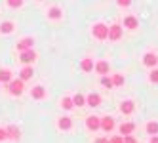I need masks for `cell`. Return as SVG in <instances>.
<instances>
[{
	"instance_id": "4dcf8cb0",
	"label": "cell",
	"mask_w": 158,
	"mask_h": 143,
	"mask_svg": "<svg viewBox=\"0 0 158 143\" xmlns=\"http://www.w3.org/2000/svg\"><path fill=\"white\" fill-rule=\"evenodd\" d=\"M8 139V134H6V128H0V141Z\"/></svg>"
},
{
	"instance_id": "6da1fadb",
	"label": "cell",
	"mask_w": 158,
	"mask_h": 143,
	"mask_svg": "<svg viewBox=\"0 0 158 143\" xmlns=\"http://www.w3.org/2000/svg\"><path fill=\"white\" fill-rule=\"evenodd\" d=\"M23 90H25V84H23L21 78H12V80L8 82V92L12 94V95H21Z\"/></svg>"
},
{
	"instance_id": "603a6c76",
	"label": "cell",
	"mask_w": 158,
	"mask_h": 143,
	"mask_svg": "<svg viewBox=\"0 0 158 143\" xmlns=\"http://www.w3.org/2000/svg\"><path fill=\"white\" fill-rule=\"evenodd\" d=\"M61 107L65 109V111H71V109L74 107V103H73V97H63V99H61Z\"/></svg>"
},
{
	"instance_id": "30bf717a",
	"label": "cell",
	"mask_w": 158,
	"mask_h": 143,
	"mask_svg": "<svg viewBox=\"0 0 158 143\" xmlns=\"http://www.w3.org/2000/svg\"><path fill=\"white\" fill-rule=\"evenodd\" d=\"M57 128L63 130V132H69V130L73 128V120H71V116H61V118L57 120Z\"/></svg>"
},
{
	"instance_id": "5bb4252c",
	"label": "cell",
	"mask_w": 158,
	"mask_h": 143,
	"mask_svg": "<svg viewBox=\"0 0 158 143\" xmlns=\"http://www.w3.org/2000/svg\"><path fill=\"white\" fill-rule=\"evenodd\" d=\"M86 105H89V107H99L101 105V95L99 94H89L86 97Z\"/></svg>"
},
{
	"instance_id": "9a60e30c",
	"label": "cell",
	"mask_w": 158,
	"mask_h": 143,
	"mask_svg": "<svg viewBox=\"0 0 158 143\" xmlns=\"http://www.w3.org/2000/svg\"><path fill=\"white\" fill-rule=\"evenodd\" d=\"M95 73L101 74V76L109 74V63H107V61H97V63H95Z\"/></svg>"
},
{
	"instance_id": "8992f818",
	"label": "cell",
	"mask_w": 158,
	"mask_h": 143,
	"mask_svg": "<svg viewBox=\"0 0 158 143\" xmlns=\"http://www.w3.org/2000/svg\"><path fill=\"white\" fill-rule=\"evenodd\" d=\"M86 126H88V130L97 132V130L101 128V116H95V115L88 116V118H86Z\"/></svg>"
},
{
	"instance_id": "1f68e13d",
	"label": "cell",
	"mask_w": 158,
	"mask_h": 143,
	"mask_svg": "<svg viewBox=\"0 0 158 143\" xmlns=\"http://www.w3.org/2000/svg\"><path fill=\"white\" fill-rule=\"evenodd\" d=\"M118 4H120V6H124V8H128V6L131 4V0H118Z\"/></svg>"
},
{
	"instance_id": "7a4b0ae2",
	"label": "cell",
	"mask_w": 158,
	"mask_h": 143,
	"mask_svg": "<svg viewBox=\"0 0 158 143\" xmlns=\"http://www.w3.org/2000/svg\"><path fill=\"white\" fill-rule=\"evenodd\" d=\"M92 32H94V36H95L97 40H105V38L109 36V27H107L105 23H95V25L92 27Z\"/></svg>"
},
{
	"instance_id": "ba28073f",
	"label": "cell",
	"mask_w": 158,
	"mask_h": 143,
	"mask_svg": "<svg viewBox=\"0 0 158 143\" xmlns=\"http://www.w3.org/2000/svg\"><path fill=\"white\" fill-rule=\"evenodd\" d=\"M32 46H35V38H31V36H25V38H21V40L17 42V50H19V52L32 50Z\"/></svg>"
},
{
	"instance_id": "836d02e7",
	"label": "cell",
	"mask_w": 158,
	"mask_h": 143,
	"mask_svg": "<svg viewBox=\"0 0 158 143\" xmlns=\"http://www.w3.org/2000/svg\"><path fill=\"white\" fill-rule=\"evenodd\" d=\"M151 143H158V136H151Z\"/></svg>"
},
{
	"instance_id": "9c48e42d",
	"label": "cell",
	"mask_w": 158,
	"mask_h": 143,
	"mask_svg": "<svg viewBox=\"0 0 158 143\" xmlns=\"http://www.w3.org/2000/svg\"><path fill=\"white\" fill-rule=\"evenodd\" d=\"M133 111H135V103L131 99H126V101L120 103V113L122 115H131Z\"/></svg>"
},
{
	"instance_id": "44dd1931",
	"label": "cell",
	"mask_w": 158,
	"mask_h": 143,
	"mask_svg": "<svg viewBox=\"0 0 158 143\" xmlns=\"http://www.w3.org/2000/svg\"><path fill=\"white\" fill-rule=\"evenodd\" d=\"M14 23L12 21H2V25H0V32L2 35H10V32H14Z\"/></svg>"
},
{
	"instance_id": "277c9868",
	"label": "cell",
	"mask_w": 158,
	"mask_h": 143,
	"mask_svg": "<svg viewBox=\"0 0 158 143\" xmlns=\"http://www.w3.org/2000/svg\"><path fill=\"white\" fill-rule=\"evenodd\" d=\"M114 126H116V122H114V118L112 116H101V130L103 132H107V134H110L112 130H114Z\"/></svg>"
},
{
	"instance_id": "7402d4cb",
	"label": "cell",
	"mask_w": 158,
	"mask_h": 143,
	"mask_svg": "<svg viewBox=\"0 0 158 143\" xmlns=\"http://www.w3.org/2000/svg\"><path fill=\"white\" fill-rule=\"evenodd\" d=\"M12 78H14V73H12V71H8V69H2V71H0V82L8 84Z\"/></svg>"
},
{
	"instance_id": "4fadbf2b",
	"label": "cell",
	"mask_w": 158,
	"mask_h": 143,
	"mask_svg": "<svg viewBox=\"0 0 158 143\" xmlns=\"http://www.w3.org/2000/svg\"><path fill=\"white\" fill-rule=\"evenodd\" d=\"M44 95H46V88H44V86H35L31 90V97H32V99H42Z\"/></svg>"
},
{
	"instance_id": "d4e9b609",
	"label": "cell",
	"mask_w": 158,
	"mask_h": 143,
	"mask_svg": "<svg viewBox=\"0 0 158 143\" xmlns=\"http://www.w3.org/2000/svg\"><path fill=\"white\" fill-rule=\"evenodd\" d=\"M101 84H103L107 90H110V88H114V84H112V78H109V76H101Z\"/></svg>"
},
{
	"instance_id": "3957f363",
	"label": "cell",
	"mask_w": 158,
	"mask_h": 143,
	"mask_svg": "<svg viewBox=\"0 0 158 143\" xmlns=\"http://www.w3.org/2000/svg\"><path fill=\"white\" fill-rule=\"evenodd\" d=\"M19 61L25 63V65H32L36 61V52L35 50H25V52H19Z\"/></svg>"
},
{
	"instance_id": "ffe728a7",
	"label": "cell",
	"mask_w": 158,
	"mask_h": 143,
	"mask_svg": "<svg viewBox=\"0 0 158 143\" xmlns=\"http://www.w3.org/2000/svg\"><path fill=\"white\" fill-rule=\"evenodd\" d=\"M48 17H50V19H61V17H63L61 8H57V6L50 8V10H48Z\"/></svg>"
},
{
	"instance_id": "7c38bea8",
	"label": "cell",
	"mask_w": 158,
	"mask_h": 143,
	"mask_svg": "<svg viewBox=\"0 0 158 143\" xmlns=\"http://www.w3.org/2000/svg\"><path fill=\"white\" fill-rule=\"evenodd\" d=\"M133 130H135V124L133 122H122L120 124V134H122V137L124 136H131Z\"/></svg>"
},
{
	"instance_id": "484cf974",
	"label": "cell",
	"mask_w": 158,
	"mask_h": 143,
	"mask_svg": "<svg viewBox=\"0 0 158 143\" xmlns=\"http://www.w3.org/2000/svg\"><path fill=\"white\" fill-rule=\"evenodd\" d=\"M112 84H114V86H122L124 84V76L120 73H116L114 76H112Z\"/></svg>"
},
{
	"instance_id": "d6a6232c",
	"label": "cell",
	"mask_w": 158,
	"mask_h": 143,
	"mask_svg": "<svg viewBox=\"0 0 158 143\" xmlns=\"http://www.w3.org/2000/svg\"><path fill=\"white\" fill-rule=\"evenodd\" d=\"M95 143H109V137H97Z\"/></svg>"
},
{
	"instance_id": "8fae6325",
	"label": "cell",
	"mask_w": 158,
	"mask_h": 143,
	"mask_svg": "<svg viewBox=\"0 0 158 143\" xmlns=\"http://www.w3.org/2000/svg\"><path fill=\"white\" fill-rule=\"evenodd\" d=\"M32 74H35V71H32V65H25V67L19 71V78L25 82V80L32 78Z\"/></svg>"
},
{
	"instance_id": "2e32d148",
	"label": "cell",
	"mask_w": 158,
	"mask_h": 143,
	"mask_svg": "<svg viewBox=\"0 0 158 143\" xmlns=\"http://www.w3.org/2000/svg\"><path fill=\"white\" fill-rule=\"evenodd\" d=\"M6 134H8L10 139H14V141H17V139L21 137V132H19L17 126H8V128H6Z\"/></svg>"
},
{
	"instance_id": "f546056e",
	"label": "cell",
	"mask_w": 158,
	"mask_h": 143,
	"mask_svg": "<svg viewBox=\"0 0 158 143\" xmlns=\"http://www.w3.org/2000/svg\"><path fill=\"white\" fill-rule=\"evenodd\" d=\"M124 143H137V139L133 136H124Z\"/></svg>"
},
{
	"instance_id": "4316f807",
	"label": "cell",
	"mask_w": 158,
	"mask_h": 143,
	"mask_svg": "<svg viewBox=\"0 0 158 143\" xmlns=\"http://www.w3.org/2000/svg\"><path fill=\"white\" fill-rule=\"evenodd\" d=\"M149 80L154 82V84H158V69H152V71L149 73Z\"/></svg>"
},
{
	"instance_id": "5b68a950",
	"label": "cell",
	"mask_w": 158,
	"mask_h": 143,
	"mask_svg": "<svg viewBox=\"0 0 158 143\" xmlns=\"http://www.w3.org/2000/svg\"><path fill=\"white\" fill-rule=\"evenodd\" d=\"M107 38L112 40V42L120 40V38H122V25H118V23L110 25V27H109V36H107Z\"/></svg>"
},
{
	"instance_id": "ac0fdd59",
	"label": "cell",
	"mask_w": 158,
	"mask_h": 143,
	"mask_svg": "<svg viewBox=\"0 0 158 143\" xmlns=\"http://www.w3.org/2000/svg\"><path fill=\"white\" fill-rule=\"evenodd\" d=\"M124 27H128V29H137V27H139V21H137V17L128 15L126 19H124Z\"/></svg>"
},
{
	"instance_id": "52a82bcc",
	"label": "cell",
	"mask_w": 158,
	"mask_h": 143,
	"mask_svg": "<svg viewBox=\"0 0 158 143\" xmlns=\"http://www.w3.org/2000/svg\"><path fill=\"white\" fill-rule=\"evenodd\" d=\"M143 63H145V67L154 69L156 65H158V56H156V53H152V52H147L145 56H143Z\"/></svg>"
},
{
	"instance_id": "83f0119b",
	"label": "cell",
	"mask_w": 158,
	"mask_h": 143,
	"mask_svg": "<svg viewBox=\"0 0 158 143\" xmlns=\"http://www.w3.org/2000/svg\"><path fill=\"white\" fill-rule=\"evenodd\" d=\"M8 6L10 8H21L23 6V0H8Z\"/></svg>"
},
{
	"instance_id": "f1b7e54d",
	"label": "cell",
	"mask_w": 158,
	"mask_h": 143,
	"mask_svg": "<svg viewBox=\"0 0 158 143\" xmlns=\"http://www.w3.org/2000/svg\"><path fill=\"white\" fill-rule=\"evenodd\" d=\"M109 143H124V137H122V136H112V137L109 139Z\"/></svg>"
},
{
	"instance_id": "e0dca14e",
	"label": "cell",
	"mask_w": 158,
	"mask_h": 143,
	"mask_svg": "<svg viewBox=\"0 0 158 143\" xmlns=\"http://www.w3.org/2000/svg\"><path fill=\"white\" fill-rule=\"evenodd\" d=\"M80 69L84 73H92L94 71V61H92V57H84L82 63H80Z\"/></svg>"
},
{
	"instance_id": "d6986e66",
	"label": "cell",
	"mask_w": 158,
	"mask_h": 143,
	"mask_svg": "<svg viewBox=\"0 0 158 143\" xmlns=\"http://www.w3.org/2000/svg\"><path fill=\"white\" fill-rule=\"evenodd\" d=\"M145 130H147V134H151V136H158V122H156V120H151V122H147Z\"/></svg>"
},
{
	"instance_id": "cb8c5ba5",
	"label": "cell",
	"mask_w": 158,
	"mask_h": 143,
	"mask_svg": "<svg viewBox=\"0 0 158 143\" xmlns=\"http://www.w3.org/2000/svg\"><path fill=\"white\" fill-rule=\"evenodd\" d=\"M73 103H74V107H82V105H86V97L82 94H76L73 97Z\"/></svg>"
}]
</instances>
